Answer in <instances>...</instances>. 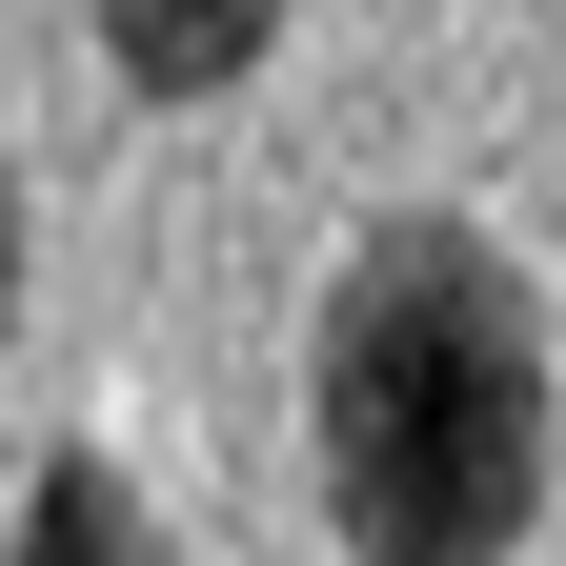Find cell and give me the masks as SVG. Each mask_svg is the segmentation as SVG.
<instances>
[{"instance_id": "obj_2", "label": "cell", "mask_w": 566, "mask_h": 566, "mask_svg": "<svg viewBox=\"0 0 566 566\" xmlns=\"http://www.w3.org/2000/svg\"><path fill=\"white\" fill-rule=\"evenodd\" d=\"M263 41H283V0H102V61L142 102H223L263 82Z\"/></svg>"}, {"instance_id": "obj_1", "label": "cell", "mask_w": 566, "mask_h": 566, "mask_svg": "<svg viewBox=\"0 0 566 566\" xmlns=\"http://www.w3.org/2000/svg\"><path fill=\"white\" fill-rule=\"evenodd\" d=\"M304 446L344 566H506L546 526V304L526 263L405 202L344 243L324 344H304Z\"/></svg>"}, {"instance_id": "obj_3", "label": "cell", "mask_w": 566, "mask_h": 566, "mask_svg": "<svg viewBox=\"0 0 566 566\" xmlns=\"http://www.w3.org/2000/svg\"><path fill=\"white\" fill-rule=\"evenodd\" d=\"M0 566H163V506H142L102 446H61V465L21 485V546H0Z\"/></svg>"}, {"instance_id": "obj_4", "label": "cell", "mask_w": 566, "mask_h": 566, "mask_svg": "<svg viewBox=\"0 0 566 566\" xmlns=\"http://www.w3.org/2000/svg\"><path fill=\"white\" fill-rule=\"evenodd\" d=\"M0 344H21V142H0Z\"/></svg>"}]
</instances>
